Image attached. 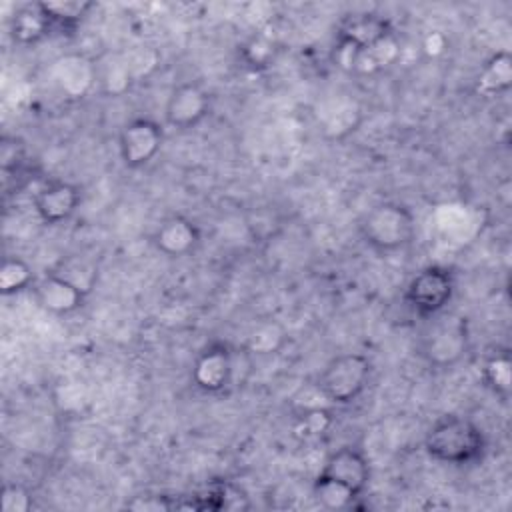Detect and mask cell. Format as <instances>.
I'll list each match as a JSON object with an SVG mask.
<instances>
[{
  "instance_id": "7c38bea8",
  "label": "cell",
  "mask_w": 512,
  "mask_h": 512,
  "mask_svg": "<svg viewBox=\"0 0 512 512\" xmlns=\"http://www.w3.org/2000/svg\"><path fill=\"white\" fill-rule=\"evenodd\" d=\"M318 474L326 476V478L346 486L354 494L362 496L368 488L372 472H370V462L360 448L340 446L328 454V458L324 460Z\"/></svg>"
},
{
  "instance_id": "cb8c5ba5",
  "label": "cell",
  "mask_w": 512,
  "mask_h": 512,
  "mask_svg": "<svg viewBox=\"0 0 512 512\" xmlns=\"http://www.w3.org/2000/svg\"><path fill=\"white\" fill-rule=\"evenodd\" d=\"M168 496H136L134 500H130L126 504V508H132V510H172L176 508V502H168L166 500Z\"/></svg>"
},
{
  "instance_id": "e0dca14e",
  "label": "cell",
  "mask_w": 512,
  "mask_h": 512,
  "mask_svg": "<svg viewBox=\"0 0 512 512\" xmlns=\"http://www.w3.org/2000/svg\"><path fill=\"white\" fill-rule=\"evenodd\" d=\"M36 282L34 270L22 256L10 254L4 256L0 266V292L2 296H14L24 290H30Z\"/></svg>"
},
{
  "instance_id": "44dd1931",
  "label": "cell",
  "mask_w": 512,
  "mask_h": 512,
  "mask_svg": "<svg viewBox=\"0 0 512 512\" xmlns=\"http://www.w3.org/2000/svg\"><path fill=\"white\" fill-rule=\"evenodd\" d=\"M276 48L274 42L264 36V34H256L252 36L244 46H242V58L244 62L252 68V70H262L268 68L274 60Z\"/></svg>"
},
{
  "instance_id": "4fadbf2b",
  "label": "cell",
  "mask_w": 512,
  "mask_h": 512,
  "mask_svg": "<svg viewBox=\"0 0 512 512\" xmlns=\"http://www.w3.org/2000/svg\"><path fill=\"white\" fill-rule=\"evenodd\" d=\"M390 36H394V28L388 18L374 12H362V14L348 16L340 24L336 32V42H344L364 52Z\"/></svg>"
},
{
  "instance_id": "d6986e66",
  "label": "cell",
  "mask_w": 512,
  "mask_h": 512,
  "mask_svg": "<svg viewBox=\"0 0 512 512\" xmlns=\"http://www.w3.org/2000/svg\"><path fill=\"white\" fill-rule=\"evenodd\" d=\"M312 496L326 510H346V508H352L354 502L360 498L358 494H354L346 486H342V484H338V482H334V480H330L326 476H320V474L314 478Z\"/></svg>"
},
{
  "instance_id": "5bb4252c",
  "label": "cell",
  "mask_w": 512,
  "mask_h": 512,
  "mask_svg": "<svg viewBox=\"0 0 512 512\" xmlns=\"http://www.w3.org/2000/svg\"><path fill=\"white\" fill-rule=\"evenodd\" d=\"M54 24L50 16L46 14L42 2H32V4H22L16 8L10 20V34L14 42L22 46L36 44L50 36L54 32Z\"/></svg>"
},
{
  "instance_id": "8992f818",
  "label": "cell",
  "mask_w": 512,
  "mask_h": 512,
  "mask_svg": "<svg viewBox=\"0 0 512 512\" xmlns=\"http://www.w3.org/2000/svg\"><path fill=\"white\" fill-rule=\"evenodd\" d=\"M164 128L152 118H132L118 132V154L128 170L148 166L162 150Z\"/></svg>"
},
{
  "instance_id": "9c48e42d",
  "label": "cell",
  "mask_w": 512,
  "mask_h": 512,
  "mask_svg": "<svg viewBox=\"0 0 512 512\" xmlns=\"http://www.w3.org/2000/svg\"><path fill=\"white\" fill-rule=\"evenodd\" d=\"M36 304L54 316H68L78 312L88 298V290L64 276L60 270H48L38 276L30 288Z\"/></svg>"
},
{
  "instance_id": "6da1fadb",
  "label": "cell",
  "mask_w": 512,
  "mask_h": 512,
  "mask_svg": "<svg viewBox=\"0 0 512 512\" xmlns=\"http://www.w3.org/2000/svg\"><path fill=\"white\" fill-rule=\"evenodd\" d=\"M426 454L450 466H466L478 462L486 452V436L482 428L466 416H440L424 436Z\"/></svg>"
},
{
  "instance_id": "7a4b0ae2",
  "label": "cell",
  "mask_w": 512,
  "mask_h": 512,
  "mask_svg": "<svg viewBox=\"0 0 512 512\" xmlns=\"http://www.w3.org/2000/svg\"><path fill=\"white\" fill-rule=\"evenodd\" d=\"M358 230L368 248L386 256L412 244L416 236V216L408 206L386 200L364 212Z\"/></svg>"
},
{
  "instance_id": "3957f363",
  "label": "cell",
  "mask_w": 512,
  "mask_h": 512,
  "mask_svg": "<svg viewBox=\"0 0 512 512\" xmlns=\"http://www.w3.org/2000/svg\"><path fill=\"white\" fill-rule=\"evenodd\" d=\"M372 376V362L360 352H346L334 356L320 372L316 386L322 398L336 406L356 402L366 390Z\"/></svg>"
},
{
  "instance_id": "5b68a950",
  "label": "cell",
  "mask_w": 512,
  "mask_h": 512,
  "mask_svg": "<svg viewBox=\"0 0 512 512\" xmlns=\"http://www.w3.org/2000/svg\"><path fill=\"white\" fill-rule=\"evenodd\" d=\"M432 326L422 336L424 358L438 368H450L458 364L468 352V324L458 314L440 312L428 318Z\"/></svg>"
},
{
  "instance_id": "2e32d148",
  "label": "cell",
  "mask_w": 512,
  "mask_h": 512,
  "mask_svg": "<svg viewBox=\"0 0 512 512\" xmlns=\"http://www.w3.org/2000/svg\"><path fill=\"white\" fill-rule=\"evenodd\" d=\"M512 86V58L510 52H494L476 76V92L484 98L502 96Z\"/></svg>"
},
{
  "instance_id": "d4e9b609",
  "label": "cell",
  "mask_w": 512,
  "mask_h": 512,
  "mask_svg": "<svg viewBox=\"0 0 512 512\" xmlns=\"http://www.w3.org/2000/svg\"><path fill=\"white\" fill-rule=\"evenodd\" d=\"M326 428H328V414L324 410H312V412L304 414L300 432H304V436H318Z\"/></svg>"
},
{
  "instance_id": "7402d4cb",
  "label": "cell",
  "mask_w": 512,
  "mask_h": 512,
  "mask_svg": "<svg viewBox=\"0 0 512 512\" xmlns=\"http://www.w3.org/2000/svg\"><path fill=\"white\" fill-rule=\"evenodd\" d=\"M34 506V496L22 484L6 482L2 486V510L4 512H28Z\"/></svg>"
},
{
  "instance_id": "603a6c76",
  "label": "cell",
  "mask_w": 512,
  "mask_h": 512,
  "mask_svg": "<svg viewBox=\"0 0 512 512\" xmlns=\"http://www.w3.org/2000/svg\"><path fill=\"white\" fill-rule=\"evenodd\" d=\"M24 164V146L16 140V136H4L0 144V166L2 172H18Z\"/></svg>"
},
{
  "instance_id": "277c9868",
  "label": "cell",
  "mask_w": 512,
  "mask_h": 512,
  "mask_svg": "<svg viewBox=\"0 0 512 512\" xmlns=\"http://www.w3.org/2000/svg\"><path fill=\"white\" fill-rule=\"evenodd\" d=\"M454 274L440 264L420 268L404 288L406 306L420 318H432L444 312L454 296Z\"/></svg>"
},
{
  "instance_id": "52a82bcc",
  "label": "cell",
  "mask_w": 512,
  "mask_h": 512,
  "mask_svg": "<svg viewBox=\"0 0 512 512\" xmlns=\"http://www.w3.org/2000/svg\"><path fill=\"white\" fill-rule=\"evenodd\" d=\"M238 352L226 342H212L194 358L190 380L204 394H222L236 376Z\"/></svg>"
},
{
  "instance_id": "ba28073f",
  "label": "cell",
  "mask_w": 512,
  "mask_h": 512,
  "mask_svg": "<svg viewBox=\"0 0 512 512\" xmlns=\"http://www.w3.org/2000/svg\"><path fill=\"white\" fill-rule=\"evenodd\" d=\"M212 110V96L210 92L194 80L180 82L172 88L168 94L166 106H164V122L166 126L188 132L200 126Z\"/></svg>"
},
{
  "instance_id": "30bf717a",
  "label": "cell",
  "mask_w": 512,
  "mask_h": 512,
  "mask_svg": "<svg viewBox=\"0 0 512 512\" xmlns=\"http://www.w3.org/2000/svg\"><path fill=\"white\" fill-rule=\"evenodd\" d=\"M34 210L36 216L48 224L56 226L74 216L82 202V192L76 184L68 180H48L34 192Z\"/></svg>"
},
{
  "instance_id": "8fae6325",
  "label": "cell",
  "mask_w": 512,
  "mask_h": 512,
  "mask_svg": "<svg viewBox=\"0 0 512 512\" xmlns=\"http://www.w3.org/2000/svg\"><path fill=\"white\" fill-rule=\"evenodd\" d=\"M202 242L200 226L184 214L166 216L152 232L154 248L172 260L186 258L198 250Z\"/></svg>"
},
{
  "instance_id": "9a60e30c",
  "label": "cell",
  "mask_w": 512,
  "mask_h": 512,
  "mask_svg": "<svg viewBox=\"0 0 512 512\" xmlns=\"http://www.w3.org/2000/svg\"><path fill=\"white\" fill-rule=\"evenodd\" d=\"M480 378L486 390L498 400L508 402L512 392V358L506 346H492L480 364Z\"/></svg>"
},
{
  "instance_id": "ac0fdd59",
  "label": "cell",
  "mask_w": 512,
  "mask_h": 512,
  "mask_svg": "<svg viewBox=\"0 0 512 512\" xmlns=\"http://www.w3.org/2000/svg\"><path fill=\"white\" fill-rule=\"evenodd\" d=\"M286 342V330L276 320H262L254 324L246 336V354H274Z\"/></svg>"
},
{
  "instance_id": "ffe728a7",
  "label": "cell",
  "mask_w": 512,
  "mask_h": 512,
  "mask_svg": "<svg viewBox=\"0 0 512 512\" xmlns=\"http://www.w3.org/2000/svg\"><path fill=\"white\" fill-rule=\"evenodd\" d=\"M46 14L50 16L54 28L74 30L94 8V2L88 0H60V2H42Z\"/></svg>"
}]
</instances>
